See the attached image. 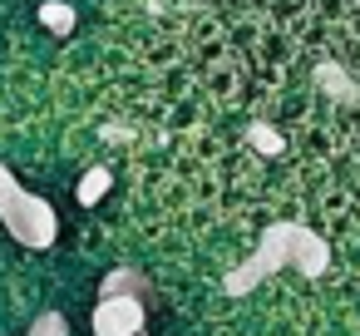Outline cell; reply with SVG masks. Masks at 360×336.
<instances>
[{"label":"cell","mask_w":360,"mask_h":336,"mask_svg":"<svg viewBox=\"0 0 360 336\" xmlns=\"http://www.w3.org/2000/svg\"><path fill=\"white\" fill-rule=\"evenodd\" d=\"M0 228H6L20 247L45 252L60 242V213L50 198H40L35 188H25L15 178L11 163H0Z\"/></svg>","instance_id":"3"},{"label":"cell","mask_w":360,"mask_h":336,"mask_svg":"<svg viewBox=\"0 0 360 336\" xmlns=\"http://www.w3.org/2000/svg\"><path fill=\"white\" fill-rule=\"evenodd\" d=\"M109 193H114V173H109L104 163L84 168V178L75 183V203H79V208H99V203H104Z\"/></svg>","instance_id":"4"},{"label":"cell","mask_w":360,"mask_h":336,"mask_svg":"<svg viewBox=\"0 0 360 336\" xmlns=\"http://www.w3.org/2000/svg\"><path fill=\"white\" fill-rule=\"evenodd\" d=\"M153 282L139 267H114L99 277V297L89 311L94 336H148V311H153Z\"/></svg>","instance_id":"2"},{"label":"cell","mask_w":360,"mask_h":336,"mask_svg":"<svg viewBox=\"0 0 360 336\" xmlns=\"http://www.w3.org/2000/svg\"><path fill=\"white\" fill-rule=\"evenodd\" d=\"M25 336H70V321H65L60 311H40V316H35V326H30Z\"/></svg>","instance_id":"8"},{"label":"cell","mask_w":360,"mask_h":336,"mask_svg":"<svg viewBox=\"0 0 360 336\" xmlns=\"http://www.w3.org/2000/svg\"><path fill=\"white\" fill-rule=\"evenodd\" d=\"M316 80H321V89H326L335 104H350V99L360 94V89H355V85H350V80L335 70V65H321V70H316Z\"/></svg>","instance_id":"6"},{"label":"cell","mask_w":360,"mask_h":336,"mask_svg":"<svg viewBox=\"0 0 360 336\" xmlns=\"http://www.w3.org/2000/svg\"><path fill=\"white\" fill-rule=\"evenodd\" d=\"M301 272V277H326V267H330V242L321 237V232H311L306 223H271L262 237H257V247L227 272V297H252L266 277H276V272Z\"/></svg>","instance_id":"1"},{"label":"cell","mask_w":360,"mask_h":336,"mask_svg":"<svg viewBox=\"0 0 360 336\" xmlns=\"http://www.w3.org/2000/svg\"><path fill=\"white\" fill-rule=\"evenodd\" d=\"M35 20H40L50 35H75V25H79V15H75L70 0H45V6L35 11Z\"/></svg>","instance_id":"5"},{"label":"cell","mask_w":360,"mask_h":336,"mask_svg":"<svg viewBox=\"0 0 360 336\" xmlns=\"http://www.w3.org/2000/svg\"><path fill=\"white\" fill-rule=\"evenodd\" d=\"M247 144H252L257 154H266V158H276V154L286 149L281 129H271V124H247Z\"/></svg>","instance_id":"7"}]
</instances>
